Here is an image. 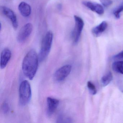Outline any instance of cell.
Wrapping results in <instances>:
<instances>
[{
	"mask_svg": "<svg viewBox=\"0 0 123 123\" xmlns=\"http://www.w3.org/2000/svg\"><path fill=\"white\" fill-rule=\"evenodd\" d=\"M57 8H58V10H61L62 8V6L61 4H59L57 6Z\"/></svg>",
	"mask_w": 123,
	"mask_h": 123,
	"instance_id": "cell-22",
	"label": "cell"
},
{
	"mask_svg": "<svg viewBox=\"0 0 123 123\" xmlns=\"http://www.w3.org/2000/svg\"><path fill=\"white\" fill-rule=\"evenodd\" d=\"M113 76L111 72H109L104 75L101 78V85L103 87H105L109 84L112 81Z\"/></svg>",
	"mask_w": 123,
	"mask_h": 123,
	"instance_id": "cell-14",
	"label": "cell"
},
{
	"mask_svg": "<svg viewBox=\"0 0 123 123\" xmlns=\"http://www.w3.org/2000/svg\"><path fill=\"white\" fill-rule=\"evenodd\" d=\"M71 120L68 118H64L62 116H60L58 118L57 120V122H71Z\"/></svg>",
	"mask_w": 123,
	"mask_h": 123,
	"instance_id": "cell-19",
	"label": "cell"
},
{
	"mask_svg": "<svg viewBox=\"0 0 123 123\" xmlns=\"http://www.w3.org/2000/svg\"><path fill=\"white\" fill-rule=\"evenodd\" d=\"M33 29V25L30 23H28L23 26L17 36L18 41L20 43H23L25 41L31 34Z\"/></svg>",
	"mask_w": 123,
	"mask_h": 123,
	"instance_id": "cell-6",
	"label": "cell"
},
{
	"mask_svg": "<svg viewBox=\"0 0 123 123\" xmlns=\"http://www.w3.org/2000/svg\"><path fill=\"white\" fill-rule=\"evenodd\" d=\"M53 39L52 32L51 31H47L42 42L38 56L40 62L44 61L49 55L51 48Z\"/></svg>",
	"mask_w": 123,
	"mask_h": 123,
	"instance_id": "cell-2",
	"label": "cell"
},
{
	"mask_svg": "<svg viewBox=\"0 0 123 123\" xmlns=\"http://www.w3.org/2000/svg\"><path fill=\"white\" fill-rule=\"evenodd\" d=\"M100 1L102 5L105 7H109L113 3L111 0H100Z\"/></svg>",
	"mask_w": 123,
	"mask_h": 123,
	"instance_id": "cell-18",
	"label": "cell"
},
{
	"mask_svg": "<svg viewBox=\"0 0 123 123\" xmlns=\"http://www.w3.org/2000/svg\"><path fill=\"white\" fill-rule=\"evenodd\" d=\"M82 4L86 7L98 15H101L104 13L103 7L100 4L87 1H83Z\"/></svg>",
	"mask_w": 123,
	"mask_h": 123,
	"instance_id": "cell-9",
	"label": "cell"
},
{
	"mask_svg": "<svg viewBox=\"0 0 123 123\" xmlns=\"http://www.w3.org/2000/svg\"><path fill=\"white\" fill-rule=\"evenodd\" d=\"M75 21V25L72 31V39L73 43L76 44L80 40L82 31L84 26V23L83 19L79 16H74Z\"/></svg>",
	"mask_w": 123,
	"mask_h": 123,
	"instance_id": "cell-4",
	"label": "cell"
},
{
	"mask_svg": "<svg viewBox=\"0 0 123 123\" xmlns=\"http://www.w3.org/2000/svg\"><path fill=\"white\" fill-rule=\"evenodd\" d=\"M87 86L91 94L95 95L97 93V90L95 85L91 81H88L87 83Z\"/></svg>",
	"mask_w": 123,
	"mask_h": 123,
	"instance_id": "cell-16",
	"label": "cell"
},
{
	"mask_svg": "<svg viewBox=\"0 0 123 123\" xmlns=\"http://www.w3.org/2000/svg\"><path fill=\"white\" fill-rule=\"evenodd\" d=\"M18 9L21 15L25 18L29 17L31 13V6L25 2H22L19 4Z\"/></svg>",
	"mask_w": 123,
	"mask_h": 123,
	"instance_id": "cell-12",
	"label": "cell"
},
{
	"mask_svg": "<svg viewBox=\"0 0 123 123\" xmlns=\"http://www.w3.org/2000/svg\"><path fill=\"white\" fill-rule=\"evenodd\" d=\"M123 11V1L113 12V14L117 19L120 18L121 14Z\"/></svg>",
	"mask_w": 123,
	"mask_h": 123,
	"instance_id": "cell-15",
	"label": "cell"
},
{
	"mask_svg": "<svg viewBox=\"0 0 123 123\" xmlns=\"http://www.w3.org/2000/svg\"><path fill=\"white\" fill-rule=\"evenodd\" d=\"M72 68L70 65H66L59 68L54 74V79L55 81L60 82L65 80L70 74Z\"/></svg>",
	"mask_w": 123,
	"mask_h": 123,
	"instance_id": "cell-5",
	"label": "cell"
},
{
	"mask_svg": "<svg viewBox=\"0 0 123 123\" xmlns=\"http://www.w3.org/2000/svg\"><path fill=\"white\" fill-rule=\"evenodd\" d=\"M11 52L9 49H4L1 52L0 55V68L4 69L7 66L10 59Z\"/></svg>",
	"mask_w": 123,
	"mask_h": 123,
	"instance_id": "cell-10",
	"label": "cell"
},
{
	"mask_svg": "<svg viewBox=\"0 0 123 123\" xmlns=\"http://www.w3.org/2000/svg\"><path fill=\"white\" fill-rule=\"evenodd\" d=\"M113 59L114 60H123V50L114 56L113 57Z\"/></svg>",
	"mask_w": 123,
	"mask_h": 123,
	"instance_id": "cell-20",
	"label": "cell"
},
{
	"mask_svg": "<svg viewBox=\"0 0 123 123\" xmlns=\"http://www.w3.org/2000/svg\"><path fill=\"white\" fill-rule=\"evenodd\" d=\"M108 26V23L106 21H103L99 25L92 28L91 30L92 34L95 37L100 36L106 30Z\"/></svg>",
	"mask_w": 123,
	"mask_h": 123,
	"instance_id": "cell-11",
	"label": "cell"
},
{
	"mask_svg": "<svg viewBox=\"0 0 123 123\" xmlns=\"http://www.w3.org/2000/svg\"><path fill=\"white\" fill-rule=\"evenodd\" d=\"M39 57L34 49H31L25 56L23 60L22 69L25 76L33 80L38 69Z\"/></svg>",
	"mask_w": 123,
	"mask_h": 123,
	"instance_id": "cell-1",
	"label": "cell"
},
{
	"mask_svg": "<svg viewBox=\"0 0 123 123\" xmlns=\"http://www.w3.org/2000/svg\"><path fill=\"white\" fill-rule=\"evenodd\" d=\"M31 97V85L28 81L24 80L21 83L19 88V101L20 105L25 106L30 102Z\"/></svg>",
	"mask_w": 123,
	"mask_h": 123,
	"instance_id": "cell-3",
	"label": "cell"
},
{
	"mask_svg": "<svg viewBox=\"0 0 123 123\" xmlns=\"http://www.w3.org/2000/svg\"><path fill=\"white\" fill-rule=\"evenodd\" d=\"M2 111L5 114L8 113L10 110V107L9 104L6 101L3 102L2 106Z\"/></svg>",
	"mask_w": 123,
	"mask_h": 123,
	"instance_id": "cell-17",
	"label": "cell"
},
{
	"mask_svg": "<svg viewBox=\"0 0 123 123\" xmlns=\"http://www.w3.org/2000/svg\"><path fill=\"white\" fill-rule=\"evenodd\" d=\"M117 86L119 90L123 93V80H117Z\"/></svg>",
	"mask_w": 123,
	"mask_h": 123,
	"instance_id": "cell-21",
	"label": "cell"
},
{
	"mask_svg": "<svg viewBox=\"0 0 123 123\" xmlns=\"http://www.w3.org/2000/svg\"><path fill=\"white\" fill-rule=\"evenodd\" d=\"M112 69L114 72L123 74V61L117 60L112 64Z\"/></svg>",
	"mask_w": 123,
	"mask_h": 123,
	"instance_id": "cell-13",
	"label": "cell"
},
{
	"mask_svg": "<svg viewBox=\"0 0 123 123\" xmlns=\"http://www.w3.org/2000/svg\"><path fill=\"white\" fill-rule=\"evenodd\" d=\"M47 102V114L49 116H52L56 110L59 104V100L56 98L48 97Z\"/></svg>",
	"mask_w": 123,
	"mask_h": 123,
	"instance_id": "cell-8",
	"label": "cell"
},
{
	"mask_svg": "<svg viewBox=\"0 0 123 123\" xmlns=\"http://www.w3.org/2000/svg\"><path fill=\"white\" fill-rule=\"evenodd\" d=\"M1 8L3 14L10 20L14 28L16 29L18 26V23L15 13L11 9L5 6H2Z\"/></svg>",
	"mask_w": 123,
	"mask_h": 123,
	"instance_id": "cell-7",
	"label": "cell"
}]
</instances>
